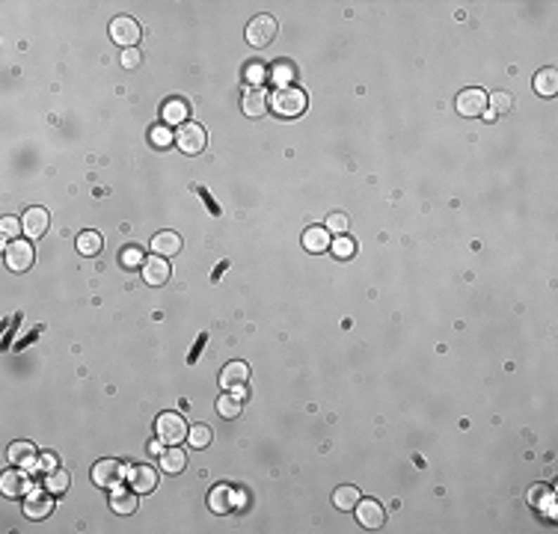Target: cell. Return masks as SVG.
<instances>
[{
  "label": "cell",
  "mask_w": 558,
  "mask_h": 534,
  "mask_svg": "<svg viewBox=\"0 0 558 534\" xmlns=\"http://www.w3.org/2000/svg\"><path fill=\"white\" fill-rule=\"evenodd\" d=\"M155 434L161 443L179 445V443H184V436L190 434V427H188V422H184L181 412H161L155 422Z\"/></svg>",
  "instance_id": "1"
},
{
  "label": "cell",
  "mask_w": 558,
  "mask_h": 534,
  "mask_svg": "<svg viewBox=\"0 0 558 534\" xmlns=\"http://www.w3.org/2000/svg\"><path fill=\"white\" fill-rule=\"evenodd\" d=\"M271 107H273L276 116H285V119L300 116L303 110H306V96L294 86H279L271 96Z\"/></svg>",
  "instance_id": "2"
},
{
  "label": "cell",
  "mask_w": 558,
  "mask_h": 534,
  "mask_svg": "<svg viewBox=\"0 0 558 534\" xmlns=\"http://www.w3.org/2000/svg\"><path fill=\"white\" fill-rule=\"evenodd\" d=\"M276 30H279V24L273 15H256L247 24V42L252 48H268L276 39Z\"/></svg>",
  "instance_id": "3"
},
{
  "label": "cell",
  "mask_w": 558,
  "mask_h": 534,
  "mask_svg": "<svg viewBox=\"0 0 558 534\" xmlns=\"http://www.w3.org/2000/svg\"><path fill=\"white\" fill-rule=\"evenodd\" d=\"M176 143H179V149H181L184 155H199V152L205 149V143H208V134H205L202 125L184 122V125H179V131H176Z\"/></svg>",
  "instance_id": "4"
},
{
  "label": "cell",
  "mask_w": 558,
  "mask_h": 534,
  "mask_svg": "<svg viewBox=\"0 0 558 534\" xmlns=\"http://www.w3.org/2000/svg\"><path fill=\"white\" fill-rule=\"evenodd\" d=\"M33 259H36V252H33L30 240L18 237V240H9V244H6V267H9V271H15V273L30 271Z\"/></svg>",
  "instance_id": "5"
},
{
  "label": "cell",
  "mask_w": 558,
  "mask_h": 534,
  "mask_svg": "<svg viewBox=\"0 0 558 534\" xmlns=\"http://www.w3.org/2000/svg\"><path fill=\"white\" fill-rule=\"evenodd\" d=\"M140 24H137V18H131V15H116L113 21H110V39L116 45H122V48H131V45H137L140 42Z\"/></svg>",
  "instance_id": "6"
},
{
  "label": "cell",
  "mask_w": 558,
  "mask_h": 534,
  "mask_svg": "<svg viewBox=\"0 0 558 534\" xmlns=\"http://www.w3.org/2000/svg\"><path fill=\"white\" fill-rule=\"evenodd\" d=\"M92 481L104 490H113L125 481V466L119 460H98L96 466H92Z\"/></svg>",
  "instance_id": "7"
},
{
  "label": "cell",
  "mask_w": 558,
  "mask_h": 534,
  "mask_svg": "<svg viewBox=\"0 0 558 534\" xmlns=\"http://www.w3.org/2000/svg\"><path fill=\"white\" fill-rule=\"evenodd\" d=\"M490 96L484 89H463L460 96H458V113L460 116H481V113H487V101Z\"/></svg>",
  "instance_id": "8"
},
{
  "label": "cell",
  "mask_w": 558,
  "mask_h": 534,
  "mask_svg": "<svg viewBox=\"0 0 558 534\" xmlns=\"http://www.w3.org/2000/svg\"><path fill=\"white\" fill-rule=\"evenodd\" d=\"M356 523H360L363 528H368V531H375V528H380L383 526V519H387V514H383V507L375 502V499H360L356 502Z\"/></svg>",
  "instance_id": "9"
},
{
  "label": "cell",
  "mask_w": 558,
  "mask_h": 534,
  "mask_svg": "<svg viewBox=\"0 0 558 534\" xmlns=\"http://www.w3.org/2000/svg\"><path fill=\"white\" fill-rule=\"evenodd\" d=\"M0 490H4V496H9V499L27 496V490H30V475L24 472V466H21V469H9V472L0 475Z\"/></svg>",
  "instance_id": "10"
},
{
  "label": "cell",
  "mask_w": 558,
  "mask_h": 534,
  "mask_svg": "<svg viewBox=\"0 0 558 534\" xmlns=\"http://www.w3.org/2000/svg\"><path fill=\"white\" fill-rule=\"evenodd\" d=\"M128 481H131V487H134L137 493H152L155 484H157V469L149 466V463H137V466H131V469H128Z\"/></svg>",
  "instance_id": "11"
},
{
  "label": "cell",
  "mask_w": 558,
  "mask_h": 534,
  "mask_svg": "<svg viewBox=\"0 0 558 534\" xmlns=\"http://www.w3.org/2000/svg\"><path fill=\"white\" fill-rule=\"evenodd\" d=\"M169 279V264H167V259L164 256H149L143 261V282L145 285H164Z\"/></svg>",
  "instance_id": "12"
},
{
  "label": "cell",
  "mask_w": 558,
  "mask_h": 534,
  "mask_svg": "<svg viewBox=\"0 0 558 534\" xmlns=\"http://www.w3.org/2000/svg\"><path fill=\"white\" fill-rule=\"evenodd\" d=\"M249 380V365L241 363V359H235V363H229L223 371H220V386L223 389H241V386H247Z\"/></svg>",
  "instance_id": "13"
},
{
  "label": "cell",
  "mask_w": 558,
  "mask_h": 534,
  "mask_svg": "<svg viewBox=\"0 0 558 534\" xmlns=\"http://www.w3.org/2000/svg\"><path fill=\"white\" fill-rule=\"evenodd\" d=\"M21 226H24L21 232L27 235L30 240L42 237L48 232V211L45 208H27V211H24V217H21Z\"/></svg>",
  "instance_id": "14"
},
{
  "label": "cell",
  "mask_w": 558,
  "mask_h": 534,
  "mask_svg": "<svg viewBox=\"0 0 558 534\" xmlns=\"http://www.w3.org/2000/svg\"><path fill=\"white\" fill-rule=\"evenodd\" d=\"M235 490L229 487V484H217V487H211V493H208V507L214 514H229L232 507H235Z\"/></svg>",
  "instance_id": "15"
},
{
  "label": "cell",
  "mask_w": 558,
  "mask_h": 534,
  "mask_svg": "<svg viewBox=\"0 0 558 534\" xmlns=\"http://www.w3.org/2000/svg\"><path fill=\"white\" fill-rule=\"evenodd\" d=\"M330 244H333V237H330L327 226H309V229L303 232V249H309V252H327Z\"/></svg>",
  "instance_id": "16"
},
{
  "label": "cell",
  "mask_w": 558,
  "mask_h": 534,
  "mask_svg": "<svg viewBox=\"0 0 558 534\" xmlns=\"http://www.w3.org/2000/svg\"><path fill=\"white\" fill-rule=\"evenodd\" d=\"M51 511H54V502H51V496H45L42 490L30 493L27 502H24V516H30V519H45Z\"/></svg>",
  "instance_id": "17"
},
{
  "label": "cell",
  "mask_w": 558,
  "mask_h": 534,
  "mask_svg": "<svg viewBox=\"0 0 558 534\" xmlns=\"http://www.w3.org/2000/svg\"><path fill=\"white\" fill-rule=\"evenodd\" d=\"M9 460L15 466H24V469H36L39 451H36L33 443H12L9 445Z\"/></svg>",
  "instance_id": "18"
},
{
  "label": "cell",
  "mask_w": 558,
  "mask_h": 534,
  "mask_svg": "<svg viewBox=\"0 0 558 534\" xmlns=\"http://www.w3.org/2000/svg\"><path fill=\"white\" fill-rule=\"evenodd\" d=\"M110 504H113V511L116 514H134L137 511V490L131 487V490H122V487H113V496H110Z\"/></svg>",
  "instance_id": "19"
},
{
  "label": "cell",
  "mask_w": 558,
  "mask_h": 534,
  "mask_svg": "<svg viewBox=\"0 0 558 534\" xmlns=\"http://www.w3.org/2000/svg\"><path fill=\"white\" fill-rule=\"evenodd\" d=\"M152 249L157 252V256H176V252L181 249V235L179 232H157L152 237Z\"/></svg>",
  "instance_id": "20"
},
{
  "label": "cell",
  "mask_w": 558,
  "mask_h": 534,
  "mask_svg": "<svg viewBox=\"0 0 558 534\" xmlns=\"http://www.w3.org/2000/svg\"><path fill=\"white\" fill-rule=\"evenodd\" d=\"M184 466H188V454H184L181 448H176V445H169L167 451H161V472H167V475H179Z\"/></svg>",
  "instance_id": "21"
},
{
  "label": "cell",
  "mask_w": 558,
  "mask_h": 534,
  "mask_svg": "<svg viewBox=\"0 0 558 534\" xmlns=\"http://www.w3.org/2000/svg\"><path fill=\"white\" fill-rule=\"evenodd\" d=\"M268 101H271V98L264 96V89H259V86L249 89L247 96H244V113L256 119V116H261L264 110H268Z\"/></svg>",
  "instance_id": "22"
},
{
  "label": "cell",
  "mask_w": 558,
  "mask_h": 534,
  "mask_svg": "<svg viewBox=\"0 0 558 534\" xmlns=\"http://www.w3.org/2000/svg\"><path fill=\"white\" fill-rule=\"evenodd\" d=\"M535 92L538 96H555L558 92V72L555 69H540L535 74Z\"/></svg>",
  "instance_id": "23"
},
{
  "label": "cell",
  "mask_w": 558,
  "mask_h": 534,
  "mask_svg": "<svg viewBox=\"0 0 558 534\" xmlns=\"http://www.w3.org/2000/svg\"><path fill=\"white\" fill-rule=\"evenodd\" d=\"M363 496H360V490H356V487H339L336 493H333V504L339 507V511H353V507H356V502H360Z\"/></svg>",
  "instance_id": "24"
},
{
  "label": "cell",
  "mask_w": 558,
  "mask_h": 534,
  "mask_svg": "<svg viewBox=\"0 0 558 534\" xmlns=\"http://www.w3.org/2000/svg\"><path fill=\"white\" fill-rule=\"evenodd\" d=\"M101 247H104V240H101L98 232H81L77 235V249H81L84 256H98Z\"/></svg>",
  "instance_id": "25"
},
{
  "label": "cell",
  "mask_w": 558,
  "mask_h": 534,
  "mask_svg": "<svg viewBox=\"0 0 558 534\" xmlns=\"http://www.w3.org/2000/svg\"><path fill=\"white\" fill-rule=\"evenodd\" d=\"M184 116H188V104L184 101H169L164 107V122L169 125H184Z\"/></svg>",
  "instance_id": "26"
},
{
  "label": "cell",
  "mask_w": 558,
  "mask_h": 534,
  "mask_svg": "<svg viewBox=\"0 0 558 534\" xmlns=\"http://www.w3.org/2000/svg\"><path fill=\"white\" fill-rule=\"evenodd\" d=\"M69 472H63V469H54V472H48V481H45V490L48 493H65L69 490Z\"/></svg>",
  "instance_id": "27"
},
{
  "label": "cell",
  "mask_w": 558,
  "mask_h": 534,
  "mask_svg": "<svg viewBox=\"0 0 558 534\" xmlns=\"http://www.w3.org/2000/svg\"><path fill=\"white\" fill-rule=\"evenodd\" d=\"M217 412H220L223 419H235L238 412H241V400L232 398V395H223V398L217 400Z\"/></svg>",
  "instance_id": "28"
},
{
  "label": "cell",
  "mask_w": 558,
  "mask_h": 534,
  "mask_svg": "<svg viewBox=\"0 0 558 534\" xmlns=\"http://www.w3.org/2000/svg\"><path fill=\"white\" fill-rule=\"evenodd\" d=\"M119 261H122V267H137V264L143 267L145 259H143V249H140L137 244H128V247L122 249V256H119Z\"/></svg>",
  "instance_id": "29"
},
{
  "label": "cell",
  "mask_w": 558,
  "mask_h": 534,
  "mask_svg": "<svg viewBox=\"0 0 558 534\" xmlns=\"http://www.w3.org/2000/svg\"><path fill=\"white\" fill-rule=\"evenodd\" d=\"M330 249H333V256H339V259H351L353 256V249H356V244L351 237H344V235H339L333 244H330Z\"/></svg>",
  "instance_id": "30"
},
{
  "label": "cell",
  "mask_w": 558,
  "mask_h": 534,
  "mask_svg": "<svg viewBox=\"0 0 558 534\" xmlns=\"http://www.w3.org/2000/svg\"><path fill=\"white\" fill-rule=\"evenodd\" d=\"M188 439H190V445H193V448H205V445L211 443V427H205V424H196V427H190Z\"/></svg>",
  "instance_id": "31"
},
{
  "label": "cell",
  "mask_w": 558,
  "mask_h": 534,
  "mask_svg": "<svg viewBox=\"0 0 558 534\" xmlns=\"http://www.w3.org/2000/svg\"><path fill=\"white\" fill-rule=\"evenodd\" d=\"M18 229H24V226L18 223V217H4V223H0V237H4V240H18Z\"/></svg>",
  "instance_id": "32"
},
{
  "label": "cell",
  "mask_w": 558,
  "mask_h": 534,
  "mask_svg": "<svg viewBox=\"0 0 558 534\" xmlns=\"http://www.w3.org/2000/svg\"><path fill=\"white\" fill-rule=\"evenodd\" d=\"M271 77L276 80V84H283V86H285L288 80H294V65H291V63H276Z\"/></svg>",
  "instance_id": "33"
},
{
  "label": "cell",
  "mask_w": 558,
  "mask_h": 534,
  "mask_svg": "<svg viewBox=\"0 0 558 534\" xmlns=\"http://www.w3.org/2000/svg\"><path fill=\"white\" fill-rule=\"evenodd\" d=\"M487 101H493V110H490V113L511 110V96H508V92H493V98H487Z\"/></svg>",
  "instance_id": "34"
},
{
  "label": "cell",
  "mask_w": 558,
  "mask_h": 534,
  "mask_svg": "<svg viewBox=\"0 0 558 534\" xmlns=\"http://www.w3.org/2000/svg\"><path fill=\"white\" fill-rule=\"evenodd\" d=\"M327 229L344 235V229H348V217H344V214H330V217H327Z\"/></svg>",
  "instance_id": "35"
},
{
  "label": "cell",
  "mask_w": 558,
  "mask_h": 534,
  "mask_svg": "<svg viewBox=\"0 0 558 534\" xmlns=\"http://www.w3.org/2000/svg\"><path fill=\"white\" fill-rule=\"evenodd\" d=\"M36 469H39V472H54V469H57V457H54V454H39Z\"/></svg>",
  "instance_id": "36"
},
{
  "label": "cell",
  "mask_w": 558,
  "mask_h": 534,
  "mask_svg": "<svg viewBox=\"0 0 558 534\" xmlns=\"http://www.w3.org/2000/svg\"><path fill=\"white\" fill-rule=\"evenodd\" d=\"M152 143H155V145H169V143H172V134H169V128L157 125V128L152 131Z\"/></svg>",
  "instance_id": "37"
},
{
  "label": "cell",
  "mask_w": 558,
  "mask_h": 534,
  "mask_svg": "<svg viewBox=\"0 0 558 534\" xmlns=\"http://www.w3.org/2000/svg\"><path fill=\"white\" fill-rule=\"evenodd\" d=\"M247 80H249V84H252V86H259V84H261V80H264V69H261V65H259V63H252V65H247Z\"/></svg>",
  "instance_id": "38"
},
{
  "label": "cell",
  "mask_w": 558,
  "mask_h": 534,
  "mask_svg": "<svg viewBox=\"0 0 558 534\" xmlns=\"http://www.w3.org/2000/svg\"><path fill=\"white\" fill-rule=\"evenodd\" d=\"M122 65H125V69H137V65H140V53L134 48H128L122 53Z\"/></svg>",
  "instance_id": "39"
},
{
  "label": "cell",
  "mask_w": 558,
  "mask_h": 534,
  "mask_svg": "<svg viewBox=\"0 0 558 534\" xmlns=\"http://www.w3.org/2000/svg\"><path fill=\"white\" fill-rule=\"evenodd\" d=\"M161 445H164V443H161V439H155V443H149V451H152V454H161V451H164Z\"/></svg>",
  "instance_id": "40"
}]
</instances>
